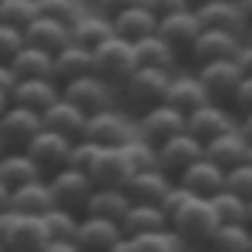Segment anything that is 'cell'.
Returning a JSON list of instances; mask_svg holds the SVG:
<instances>
[{
	"instance_id": "obj_1",
	"label": "cell",
	"mask_w": 252,
	"mask_h": 252,
	"mask_svg": "<svg viewBox=\"0 0 252 252\" xmlns=\"http://www.w3.org/2000/svg\"><path fill=\"white\" fill-rule=\"evenodd\" d=\"M219 225H222V219L215 212V202L202 198V195H195L182 212L172 215V232L185 246H209L219 232Z\"/></svg>"
},
{
	"instance_id": "obj_2",
	"label": "cell",
	"mask_w": 252,
	"mask_h": 252,
	"mask_svg": "<svg viewBox=\"0 0 252 252\" xmlns=\"http://www.w3.org/2000/svg\"><path fill=\"white\" fill-rule=\"evenodd\" d=\"M0 242L3 252H44L51 246V232L44 215L3 212L0 215Z\"/></svg>"
},
{
	"instance_id": "obj_3",
	"label": "cell",
	"mask_w": 252,
	"mask_h": 252,
	"mask_svg": "<svg viewBox=\"0 0 252 252\" xmlns=\"http://www.w3.org/2000/svg\"><path fill=\"white\" fill-rule=\"evenodd\" d=\"M135 71H138V54H135V44L131 40L115 34L111 40H104L101 47H94V74L111 81L115 88H121Z\"/></svg>"
},
{
	"instance_id": "obj_4",
	"label": "cell",
	"mask_w": 252,
	"mask_h": 252,
	"mask_svg": "<svg viewBox=\"0 0 252 252\" xmlns=\"http://www.w3.org/2000/svg\"><path fill=\"white\" fill-rule=\"evenodd\" d=\"M175 71H148V67H138L131 78L121 84V94L125 101L138 108V111H148L155 104H165L168 97V88H172Z\"/></svg>"
},
{
	"instance_id": "obj_5",
	"label": "cell",
	"mask_w": 252,
	"mask_h": 252,
	"mask_svg": "<svg viewBox=\"0 0 252 252\" xmlns=\"http://www.w3.org/2000/svg\"><path fill=\"white\" fill-rule=\"evenodd\" d=\"M40 131H44V115L31 111V108L10 104L7 111H0V141H3V155H7V152H27Z\"/></svg>"
},
{
	"instance_id": "obj_6",
	"label": "cell",
	"mask_w": 252,
	"mask_h": 252,
	"mask_svg": "<svg viewBox=\"0 0 252 252\" xmlns=\"http://www.w3.org/2000/svg\"><path fill=\"white\" fill-rule=\"evenodd\" d=\"M64 97L71 104H78L84 115H101V111H111L115 108V84L104 81L101 74H88V78H78L71 84H64Z\"/></svg>"
},
{
	"instance_id": "obj_7",
	"label": "cell",
	"mask_w": 252,
	"mask_h": 252,
	"mask_svg": "<svg viewBox=\"0 0 252 252\" xmlns=\"http://www.w3.org/2000/svg\"><path fill=\"white\" fill-rule=\"evenodd\" d=\"M182 131H189V115L172 108L168 101L138 115V135L145 138V141H152V145H161V141L182 135Z\"/></svg>"
},
{
	"instance_id": "obj_8",
	"label": "cell",
	"mask_w": 252,
	"mask_h": 252,
	"mask_svg": "<svg viewBox=\"0 0 252 252\" xmlns=\"http://www.w3.org/2000/svg\"><path fill=\"white\" fill-rule=\"evenodd\" d=\"M51 192H54V202H58L61 209H71V212H81L84 215V209H88V198H91V192H94V178L91 175L78 172V168H61V172H54L51 178Z\"/></svg>"
},
{
	"instance_id": "obj_9",
	"label": "cell",
	"mask_w": 252,
	"mask_h": 252,
	"mask_svg": "<svg viewBox=\"0 0 252 252\" xmlns=\"http://www.w3.org/2000/svg\"><path fill=\"white\" fill-rule=\"evenodd\" d=\"M135 135H138V121H128V115L111 108V111L88 118V135L84 138L101 145V148H125Z\"/></svg>"
},
{
	"instance_id": "obj_10",
	"label": "cell",
	"mask_w": 252,
	"mask_h": 252,
	"mask_svg": "<svg viewBox=\"0 0 252 252\" xmlns=\"http://www.w3.org/2000/svg\"><path fill=\"white\" fill-rule=\"evenodd\" d=\"M198 158H205V141H198L192 131H182L158 145V168L168 172L172 178H178L185 168H192Z\"/></svg>"
},
{
	"instance_id": "obj_11",
	"label": "cell",
	"mask_w": 252,
	"mask_h": 252,
	"mask_svg": "<svg viewBox=\"0 0 252 252\" xmlns=\"http://www.w3.org/2000/svg\"><path fill=\"white\" fill-rule=\"evenodd\" d=\"M195 74L202 78L205 84V91L212 94V101H232L235 91H239V84L246 81V71L239 67V61H212V64H202V67H195Z\"/></svg>"
},
{
	"instance_id": "obj_12",
	"label": "cell",
	"mask_w": 252,
	"mask_h": 252,
	"mask_svg": "<svg viewBox=\"0 0 252 252\" xmlns=\"http://www.w3.org/2000/svg\"><path fill=\"white\" fill-rule=\"evenodd\" d=\"M128 235L121 229V222L111 219H97V215H84L78 232V249L81 252H118Z\"/></svg>"
},
{
	"instance_id": "obj_13",
	"label": "cell",
	"mask_w": 252,
	"mask_h": 252,
	"mask_svg": "<svg viewBox=\"0 0 252 252\" xmlns=\"http://www.w3.org/2000/svg\"><path fill=\"white\" fill-rule=\"evenodd\" d=\"M242 44H246V37H239L232 31L205 27L198 34V40H195V47H192V61H195V67L212 64V61H232V58H239Z\"/></svg>"
},
{
	"instance_id": "obj_14",
	"label": "cell",
	"mask_w": 252,
	"mask_h": 252,
	"mask_svg": "<svg viewBox=\"0 0 252 252\" xmlns=\"http://www.w3.org/2000/svg\"><path fill=\"white\" fill-rule=\"evenodd\" d=\"M3 212H24V215H47L51 209H58L54 202V192H51V182L40 178V182H31L24 189H14V192H3Z\"/></svg>"
},
{
	"instance_id": "obj_15",
	"label": "cell",
	"mask_w": 252,
	"mask_h": 252,
	"mask_svg": "<svg viewBox=\"0 0 252 252\" xmlns=\"http://www.w3.org/2000/svg\"><path fill=\"white\" fill-rule=\"evenodd\" d=\"M74 145H78V141H71V138H64V135H58V131H47V128H44V131L34 138V145L27 148V155L34 158L40 168L47 172V178H51L54 172H61V168L71 165Z\"/></svg>"
},
{
	"instance_id": "obj_16",
	"label": "cell",
	"mask_w": 252,
	"mask_h": 252,
	"mask_svg": "<svg viewBox=\"0 0 252 252\" xmlns=\"http://www.w3.org/2000/svg\"><path fill=\"white\" fill-rule=\"evenodd\" d=\"M242 125V118H235L225 104H219V101H209L205 108H198L189 115V131H192L198 141H212V138L225 135V131H235Z\"/></svg>"
},
{
	"instance_id": "obj_17",
	"label": "cell",
	"mask_w": 252,
	"mask_h": 252,
	"mask_svg": "<svg viewBox=\"0 0 252 252\" xmlns=\"http://www.w3.org/2000/svg\"><path fill=\"white\" fill-rule=\"evenodd\" d=\"M195 14L202 20V27H215V31H232L239 37H246L249 31V17L242 10L239 0H205L195 7Z\"/></svg>"
},
{
	"instance_id": "obj_18",
	"label": "cell",
	"mask_w": 252,
	"mask_h": 252,
	"mask_svg": "<svg viewBox=\"0 0 252 252\" xmlns=\"http://www.w3.org/2000/svg\"><path fill=\"white\" fill-rule=\"evenodd\" d=\"M61 97H64V84L54 78H27L17 84V91L10 97V104H17V108H31V111H37L44 115L47 108H54Z\"/></svg>"
},
{
	"instance_id": "obj_19",
	"label": "cell",
	"mask_w": 252,
	"mask_h": 252,
	"mask_svg": "<svg viewBox=\"0 0 252 252\" xmlns=\"http://www.w3.org/2000/svg\"><path fill=\"white\" fill-rule=\"evenodd\" d=\"M225 168L222 165H215L212 158H198L192 168H185V172L178 175V185H185L189 192L202 195V198H215V195L225 189Z\"/></svg>"
},
{
	"instance_id": "obj_20",
	"label": "cell",
	"mask_w": 252,
	"mask_h": 252,
	"mask_svg": "<svg viewBox=\"0 0 252 252\" xmlns=\"http://www.w3.org/2000/svg\"><path fill=\"white\" fill-rule=\"evenodd\" d=\"M249 148H252V141L246 138V131L235 128V131H225V135L212 138L205 145V158H212L215 165H222L225 172H232V168L249 161Z\"/></svg>"
},
{
	"instance_id": "obj_21",
	"label": "cell",
	"mask_w": 252,
	"mask_h": 252,
	"mask_svg": "<svg viewBox=\"0 0 252 252\" xmlns=\"http://www.w3.org/2000/svg\"><path fill=\"white\" fill-rule=\"evenodd\" d=\"M91 178H94V185H104V189H128V182L135 178L128 152L125 148H101V158H97Z\"/></svg>"
},
{
	"instance_id": "obj_22",
	"label": "cell",
	"mask_w": 252,
	"mask_h": 252,
	"mask_svg": "<svg viewBox=\"0 0 252 252\" xmlns=\"http://www.w3.org/2000/svg\"><path fill=\"white\" fill-rule=\"evenodd\" d=\"M40 178H47V172H44L27 152H7L3 161H0V189H3V192L24 189V185L40 182Z\"/></svg>"
},
{
	"instance_id": "obj_23",
	"label": "cell",
	"mask_w": 252,
	"mask_h": 252,
	"mask_svg": "<svg viewBox=\"0 0 252 252\" xmlns=\"http://www.w3.org/2000/svg\"><path fill=\"white\" fill-rule=\"evenodd\" d=\"M44 128L71 138V141H84V135H88V115L81 111L78 104H71L67 97H61L54 108L44 111Z\"/></svg>"
},
{
	"instance_id": "obj_24",
	"label": "cell",
	"mask_w": 252,
	"mask_h": 252,
	"mask_svg": "<svg viewBox=\"0 0 252 252\" xmlns=\"http://www.w3.org/2000/svg\"><path fill=\"white\" fill-rule=\"evenodd\" d=\"M205 27H202V20H198V14L192 10H182V14H172V17H165L161 24H158V34L172 44L175 51H189L192 54L195 40H198V34H202Z\"/></svg>"
},
{
	"instance_id": "obj_25",
	"label": "cell",
	"mask_w": 252,
	"mask_h": 252,
	"mask_svg": "<svg viewBox=\"0 0 252 252\" xmlns=\"http://www.w3.org/2000/svg\"><path fill=\"white\" fill-rule=\"evenodd\" d=\"M27 40H31L34 47H40V51H47V54L58 58L61 51H67V47L74 44V31H71L67 24L54 20V17H37L27 27Z\"/></svg>"
},
{
	"instance_id": "obj_26",
	"label": "cell",
	"mask_w": 252,
	"mask_h": 252,
	"mask_svg": "<svg viewBox=\"0 0 252 252\" xmlns=\"http://www.w3.org/2000/svg\"><path fill=\"white\" fill-rule=\"evenodd\" d=\"M175 182L168 172H161V168H152V172H138L131 182H128V195H131V202H145V205H161L168 192L175 189Z\"/></svg>"
},
{
	"instance_id": "obj_27",
	"label": "cell",
	"mask_w": 252,
	"mask_h": 252,
	"mask_svg": "<svg viewBox=\"0 0 252 252\" xmlns=\"http://www.w3.org/2000/svg\"><path fill=\"white\" fill-rule=\"evenodd\" d=\"M165 101H168L172 108H178V111L192 115V111H198V108H205V104L212 101V94L205 91V84H202L198 74H175Z\"/></svg>"
},
{
	"instance_id": "obj_28",
	"label": "cell",
	"mask_w": 252,
	"mask_h": 252,
	"mask_svg": "<svg viewBox=\"0 0 252 252\" xmlns=\"http://www.w3.org/2000/svg\"><path fill=\"white\" fill-rule=\"evenodd\" d=\"M131 195L128 189H104V185H97L91 198H88V209L84 215H97V219H111V222H125V215L131 212Z\"/></svg>"
},
{
	"instance_id": "obj_29",
	"label": "cell",
	"mask_w": 252,
	"mask_h": 252,
	"mask_svg": "<svg viewBox=\"0 0 252 252\" xmlns=\"http://www.w3.org/2000/svg\"><path fill=\"white\" fill-rule=\"evenodd\" d=\"M125 235H152V232H168L172 229V219L161 205H145V202H135L131 212L125 215L121 222Z\"/></svg>"
},
{
	"instance_id": "obj_30",
	"label": "cell",
	"mask_w": 252,
	"mask_h": 252,
	"mask_svg": "<svg viewBox=\"0 0 252 252\" xmlns=\"http://www.w3.org/2000/svg\"><path fill=\"white\" fill-rule=\"evenodd\" d=\"M111 24H115V34H118V37L138 44V40L158 34V24H161V20H158L155 14L141 3V7H131V10H125V14H118Z\"/></svg>"
},
{
	"instance_id": "obj_31",
	"label": "cell",
	"mask_w": 252,
	"mask_h": 252,
	"mask_svg": "<svg viewBox=\"0 0 252 252\" xmlns=\"http://www.w3.org/2000/svg\"><path fill=\"white\" fill-rule=\"evenodd\" d=\"M7 64L17 71L20 81H27V78H54L58 81V58L47 54V51H40V47H34V44H27L17 58L7 61Z\"/></svg>"
},
{
	"instance_id": "obj_32",
	"label": "cell",
	"mask_w": 252,
	"mask_h": 252,
	"mask_svg": "<svg viewBox=\"0 0 252 252\" xmlns=\"http://www.w3.org/2000/svg\"><path fill=\"white\" fill-rule=\"evenodd\" d=\"M135 54H138V67H148V71H172L175 58H178V51L161 34H152V37L138 40Z\"/></svg>"
},
{
	"instance_id": "obj_33",
	"label": "cell",
	"mask_w": 252,
	"mask_h": 252,
	"mask_svg": "<svg viewBox=\"0 0 252 252\" xmlns=\"http://www.w3.org/2000/svg\"><path fill=\"white\" fill-rule=\"evenodd\" d=\"M74 31V44L78 47H88V51H94V47H101L104 40L115 37V24H111V17H104V14H84V17L71 27Z\"/></svg>"
},
{
	"instance_id": "obj_34",
	"label": "cell",
	"mask_w": 252,
	"mask_h": 252,
	"mask_svg": "<svg viewBox=\"0 0 252 252\" xmlns=\"http://www.w3.org/2000/svg\"><path fill=\"white\" fill-rule=\"evenodd\" d=\"M88 74H94V51L71 44L67 51L58 54V81L61 84H71V81L88 78Z\"/></svg>"
},
{
	"instance_id": "obj_35",
	"label": "cell",
	"mask_w": 252,
	"mask_h": 252,
	"mask_svg": "<svg viewBox=\"0 0 252 252\" xmlns=\"http://www.w3.org/2000/svg\"><path fill=\"white\" fill-rule=\"evenodd\" d=\"M189 246L168 229V232H152V235H128L118 252H185Z\"/></svg>"
},
{
	"instance_id": "obj_36",
	"label": "cell",
	"mask_w": 252,
	"mask_h": 252,
	"mask_svg": "<svg viewBox=\"0 0 252 252\" xmlns=\"http://www.w3.org/2000/svg\"><path fill=\"white\" fill-rule=\"evenodd\" d=\"M81 212H71V209H51L44 215L47 222V232H51V242H78V232H81Z\"/></svg>"
},
{
	"instance_id": "obj_37",
	"label": "cell",
	"mask_w": 252,
	"mask_h": 252,
	"mask_svg": "<svg viewBox=\"0 0 252 252\" xmlns=\"http://www.w3.org/2000/svg\"><path fill=\"white\" fill-rule=\"evenodd\" d=\"M209 252H252V225H219Z\"/></svg>"
},
{
	"instance_id": "obj_38",
	"label": "cell",
	"mask_w": 252,
	"mask_h": 252,
	"mask_svg": "<svg viewBox=\"0 0 252 252\" xmlns=\"http://www.w3.org/2000/svg\"><path fill=\"white\" fill-rule=\"evenodd\" d=\"M212 202H215V212L222 219V225H249V198L222 189Z\"/></svg>"
},
{
	"instance_id": "obj_39",
	"label": "cell",
	"mask_w": 252,
	"mask_h": 252,
	"mask_svg": "<svg viewBox=\"0 0 252 252\" xmlns=\"http://www.w3.org/2000/svg\"><path fill=\"white\" fill-rule=\"evenodd\" d=\"M40 17V0H0V24L27 31Z\"/></svg>"
},
{
	"instance_id": "obj_40",
	"label": "cell",
	"mask_w": 252,
	"mask_h": 252,
	"mask_svg": "<svg viewBox=\"0 0 252 252\" xmlns=\"http://www.w3.org/2000/svg\"><path fill=\"white\" fill-rule=\"evenodd\" d=\"M125 152H128V158H131V168L138 172H152V168H158V145H152V141H145L141 135H135L128 145H125Z\"/></svg>"
},
{
	"instance_id": "obj_41",
	"label": "cell",
	"mask_w": 252,
	"mask_h": 252,
	"mask_svg": "<svg viewBox=\"0 0 252 252\" xmlns=\"http://www.w3.org/2000/svg\"><path fill=\"white\" fill-rule=\"evenodd\" d=\"M88 10L81 7V0H40V17H54L67 27H74Z\"/></svg>"
},
{
	"instance_id": "obj_42",
	"label": "cell",
	"mask_w": 252,
	"mask_h": 252,
	"mask_svg": "<svg viewBox=\"0 0 252 252\" xmlns=\"http://www.w3.org/2000/svg\"><path fill=\"white\" fill-rule=\"evenodd\" d=\"M27 44H31V40H27V31L10 27V24H0V58H3V64L14 61Z\"/></svg>"
},
{
	"instance_id": "obj_43",
	"label": "cell",
	"mask_w": 252,
	"mask_h": 252,
	"mask_svg": "<svg viewBox=\"0 0 252 252\" xmlns=\"http://www.w3.org/2000/svg\"><path fill=\"white\" fill-rule=\"evenodd\" d=\"M97 158H101V145H94V141H78L74 145V152H71V168H78V172L84 175H94V165Z\"/></svg>"
},
{
	"instance_id": "obj_44",
	"label": "cell",
	"mask_w": 252,
	"mask_h": 252,
	"mask_svg": "<svg viewBox=\"0 0 252 252\" xmlns=\"http://www.w3.org/2000/svg\"><path fill=\"white\" fill-rule=\"evenodd\" d=\"M225 189L252 202V161H246V165H239V168H232L225 175Z\"/></svg>"
},
{
	"instance_id": "obj_45",
	"label": "cell",
	"mask_w": 252,
	"mask_h": 252,
	"mask_svg": "<svg viewBox=\"0 0 252 252\" xmlns=\"http://www.w3.org/2000/svg\"><path fill=\"white\" fill-rule=\"evenodd\" d=\"M145 7H148L158 20H165V17H172V14L192 10V0H145Z\"/></svg>"
},
{
	"instance_id": "obj_46",
	"label": "cell",
	"mask_w": 252,
	"mask_h": 252,
	"mask_svg": "<svg viewBox=\"0 0 252 252\" xmlns=\"http://www.w3.org/2000/svg\"><path fill=\"white\" fill-rule=\"evenodd\" d=\"M192 198H195V192H189L185 185H178V182H175V189L168 192V198L161 202V209H165V212H168V219H172V215H175V212H182V209H185Z\"/></svg>"
},
{
	"instance_id": "obj_47",
	"label": "cell",
	"mask_w": 252,
	"mask_h": 252,
	"mask_svg": "<svg viewBox=\"0 0 252 252\" xmlns=\"http://www.w3.org/2000/svg\"><path fill=\"white\" fill-rule=\"evenodd\" d=\"M145 0H94L97 14H104V17L115 20L118 14H125V10H131V7H141Z\"/></svg>"
},
{
	"instance_id": "obj_48",
	"label": "cell",
	"mask_w": 252,
	"mask_h": 252,
	"mask_svg": "<svg viewBox=\"0 0 252 252\" xmlns=\"http://www.w3.org/2000/svg\"><path fill=\"white\" fill-rule=\"evenodd\" d=\"M232 104H235V111H239V118L252 111V78H249V74H246V81H242V84H239Z\"/></svg>"
},
{
	"instance_id": "obj_49",
	"label": "cell",
	"mask_w": 252,
	"mask_h": 252,
	"mask_svg": "<svg viewBox=\"0 0 252 252\" xmlns=\"http://www.w3.org/2000/svg\"><path fill=\"white\" fill-rule=\"evenodd\" d=\"M239 67H242V71H246V74H249L252 78V40H246V44H242V51H239Z\"/></svg>"
},
{
	"instance_id": "obj_50",
	"label": "cell",
	"mask_w": 252,
	"mask_h": 252,
	"mask_svg": "<svg viewBox=\"0 0 252 252\" xmlns=\"http://www.w3.org/2000/svg\"><path fill=\"white\" fill-rule=\"evenodd\" d=\"M44 252H81V249H78V242H51Z\"/></svg>"
},
{
	"instance_id": "obj_51",
	"label": "cell",
	"mask_w": 252,
	"mask_h": 252,
	"mask_svg": "<svg viewBox=\"0 0 252 252\" xmlns=\"http://www.w3.org/2000/svg\"><path fill=\"white\" fill-rule=\"evenodd\" d=\"M239 128H242V131H246V138L252 141V111H249V115H242V125H239Z\"/></svg>"
},
{
	"instance_id": "obj_52",
	"label": "cell",
	"mask_w": 252,
	"mask_h": 252,
	"mask_svg": "<svg viewBox=\"0 0 252 252\" xmlns=\"http://www.w3.org/2000/svg\"><path fill=\"white\" fill-rule=\"evenodd\" d=\"M242 3V10H246V17H249V24H252V0H239Z\"/></svg>"
},
{
	"instance_id": "obj_53",
	"label": "cell",
	"mask_w": 252,
	"mask_h": 252,
	"mask_svg": "<svg viewBox=\"0 0 252 252\" xmlns=\"http://www.w3.org/2000/svg\"><path fill=\"white\" fill-rule=\"evenodd\" d=\"M246 40H252V24H249V31H246Z\"/></svg>"
},
{
	"instance_id": "obj_54",
	"label": "cell",
	"mask_w": 252,
	"mask_h": 252,
	"mask_svg": "<svg viewBox=\"0 0 252 252\" xmlns=\"http://www.w3.org/2000/svg\"><path fill=\"white\" fill-rule=\"evenodd\" d=\"M249 225H252V202H249Z\"/></svg>"
},
{
	"instance_id": "obj_55",
	"label": "cell",
	"mask_w": 252,
	"mask_h": 252,
	"mask_svg": "<svg viewBox=\"0 0 252 252\" xmlns=\"http://www.w3.org/2000/svg\"><path fill=\"white\" fill-rule=\"evenodd\" d=\"M198 3H205V0H192V7H198Z\"/></svg>"
},
{
	"instance_id": "obj_56",
	"label": "cell",
	"mask_w": 252,
	"mask_h": 252,
	"mask_svg": "<svg viewBox=\"0 0 252 252\" xmlns=\"http://www.w3.org/2000/svg\"><path fill=\"white\" fill-rule=\"evenodd\" d=\"M249 161H252V148H249Z\"/></svg>"
}]
</instances>
